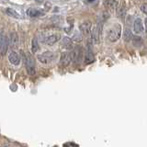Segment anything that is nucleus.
Instances as JSON below:
<instances>
[{
	"label": "nucleus",
	"mask_w": 147,
	"mask_h": 147,
	"mask_svg": "<svg viewBox=\"0 0 147 147\" xmlns=\"http://www.w3.org/2000/svg\"><path fill=\"white\" fill-rule=\"evenodd\" d=\"M132 38V32L131 30L129 29H125L123 32V40L125 41H130Z\"/></svg>",
	"instance_id": "obj_18"
},
{
	"label": "nucleus",
	"mask_w": 147,
	"mask_h": 147,
	"mask_svg": "<svg viewBox=\"0 0 147 147\" xmlns=\"http://www.w3.org/2000/svg\"><path fill=\"white\" fill-rule=\"evenodd\" d=\"M8 38L4 31L0 32V54L5 55L8 49Z\"/></svg>",
	"instance_id": "obj_5"
},
{
	"label": "nucleus",
	"mask_w": 147,
	"mask_h": 147,
	"mask_svg": "<svg viewBox=\"0 0 147 147\" xmlns=\"http://www.w3.org/2000/svg\"><path fill=\"white\" fill-rule=\"evenodd\" d=\"M94 54L93 53H92V51L90 49L87 50V52L86 53V57H85V63L86 64H88V63H93L94 62Z\"/></svg>",
	"instance_id": "obj_15"
},
{
	"label": "nucleus",
	"mask_w": 147,
	"mask_h": 147,
	"mask_svg": "<svg viewBox=\"0 0 147 147\" xmlns=\"http://www.w3.org/2000/svg\"><path fill=\"white\" fill-rule=\"evenodd\" d=\"M141 10L147 15V4H142L141 6Z\"/></svg>",
	"instance_id": "obj_22"
},
{
	"label": "nucleus",
	"mask_w": 147,
	"mask_h": 147,
	"mask_svg": "<svg viewBox=\"0 0 147 147\" xmlns=\"http://www.w3.org/2000/svg\"><path fill=\"white\" fill-rule=\"evenodd\" d=\"M121 35V26L119 24H115L108 30V39L111 42L117 41Z\"/></svg>",
	"instance_id": "obj_1"
},
{
	"label": "nucleus",
	"mask_w": 147,
	"mask_h": 147,
	"mask_svg": "<svg viewBox=\"0 0 147 147\" xmlns=\"http://www.w3.org/2000/svg\"><path fill=\"white\" fill-rule=\"evenodd\" d=\"M18 35L16 33V32H11L10 34H9V38H8V44L10 47L12 48H17L18 45Z\"/></svg>",
	"instance_id": "obj_10"
},
{
	"label": "nucleus",
	"mask_w": 147,
	"mask_h": 147,
	"mask_svg": "<svg viewBox=\"0 0 147 147\" xmlns=\"http://www.w3.org/2000/svg\"><path fill=\"white\" fill-rule=\"evenodd\" d=\"M132 40V44L135 47H142V44H144V41H142V38H140L139 36H133L131 38Z\"/></svg>",
	"instance_id": "obj_17"
},
{
	"label": "nucleus",
	"mask_w": 147,
	"mask_h": 147,
	"mask_svg": "<svg viewBox=\"0 0 147 147\" xmlns=\"http://www.w3.org/2000/svg\"><path fill=\"white\" fill-rule=\"evenodd\" d=\"M63 146H78V145L74 144V142H67V144H64Z\"/></svg>",
	"instance_id": "obj_23"
},
{
	"label": "nucleus",
	"mask_w": 147,
	"mask_h": 147,
	"mask_svg": "<svg viewBox=\"0 0 147 147\" xmlns=\"http://www.w3.org/2000/svg\"><path fill=\"white\" fill-rule=\"evenodd\" d=\"M101 32H102V24L101 23H98V24L91 27L90 35H91V39L95 44H98L99 42Z\"/></svg>",
	"instance_id": "obj_3"
},
{
	"label": "nucleus",
	"mask_w": 147,
	"mask_h": 147,
	"mask_svg": "<svg viewBox=\"0 0 147 147\" xmlns=\"http://www.w3.org/2000/svg\"><path fill=\"white\" fill-rule=\"evenodd\" d=\"M91 27H92V24L89 20H86V21H84L83 23H81L80 26H79V29H80V31L81 33L84 35V36H88L90 34V30H91Z\"/></svg>",
	"instance_id": "obj_7"
},
{
	"label": "nucleus",
	"mask_w": 147,
	"mask_h": 147,
	"mask_svg": "<svg viewBox=\"0 0 147 147\" xmlns=\"http://www.w3.org/2000/svg\"><path fill=\"white\" fill-rule=\"evenodd\" d=\"M8 60L13 65H18L20 63V56H18V54L16 52H14V51H12V52L8 54Z\"/></svg>",
	"instance_id": "obj_11"
},
{
	"label": "nucleus",
	"mask_w": 147,
	"mask_h": 147,
	"mask_svg": "<svg viewBox=\"0 0 147 147\" xmlns=\"http://www.w3.org/2000/svg\"><path fill=\"white\" fill-rule=\"evenodd\" d=\"M38 50H39L38 40H37V38H33V40L31 41V51H32V53H36Z\"/></svg>",
	"instance_id": "obj_20"
},
{
	"label": "nucleus",
	"mask_w": 147,
	"mask_h": 147,
	"mask_svg": "<svg viewBox=\"0 0 147 147\" xmlns=\"http://www.w3.org/2000/svg\"><path fill=\"white\" fill-rule=\"evenodd\" d=\"M37 59H38L39 62L41 63L48 64L53 62V60L55 59V54L53 53V52H49L48 51V52L42 53L41 54H38Z\"/></svg>",
	"instance_id": "obj_4"
},
{
	"label": "nucleus",
	"mask_w": 147,
	"mask_h": 147,
	"mask_svg": "<svg viewBox=\"0 0 147 147\" xmlns=\"http://www.w3.org/2000/svg\"><path fill=\"white\" fill-rule=\"evenodd\" d=\"M145 26H146V30H147V18L145 20Z\"/></svg>",
	"instance_id": "obj_24"
},
{
	"label": "nucleus",
	"mask_w": 147,
	"mask_h": 147,
	"mask_svg": "<svg viewBox=\"0 0 147 147\" xmlns=\"http://www.w3.org/2000/svg\"><path fill=\"white\" fill-rule=\"evenodd\" d=\"M7 14L8 16L12 17V18H20V15L15 10V9H13V8H7Z\"/></svg>",
	"instance_id": "obj_19"
},
{
	"label": "nucleus",
	"mask_w": 147,
	"mask_h": 147,
	"mask_svg": "<svg viewBox=\"0 0 147 147\" xmlns=\"http://www.w3.org/2000/svg\"><path fill=\"white\" fill-rule=\"evenodd\" d=\"M72 61L75 63H79L83 59V50L79 46H76L73 49L71 53Z\"/></svg>",
	"instance_id": "obj_6"
},
{
	"label": "nucleus",
	"mask_w": 147,
	"mask_h": 147,
	"mask_svg": "<svg viewBox=\"0 0 147 147\" xmlns=\"http://www.w3.org/2000/svg\"><path fill=\"white\" fill-rule=\"evenodd\" d=\"M72 62V56L71 53L63 52L61 54V58H60V63L63 66H67L69 63Z\"/></svg>",
	"instance_id": "obj_9"
},
{
	"label": "nucleus",
	"mask_w": 147,
	"mask_h": 147,
	"mask_svg": "<svg viewBox=\"0 0 147 147\" xmlns=\"http://www.w3.org/2000/svg\"><path fill=\"white\" fill-rule=\"evenodd\" d=\"M25 65L27 73L30 76H34L36 74V63L34 57L30 53L25 55Z\"/></svg>",
	"instance_id": "obj_2"
},
{
	"label": "nucleus",
	"mask_w": 147,
	"mask_h": 147,
	"mask_svg": "<svg viewBox=\"0 0 147 147\" xmlns=\"http://www.w3.org/2000/svg\"><path fill=\"white\" fill-rule=\"evenodd\" d=\"M104 6L108 10L113 11L117 7V2H116V0H106L104 2Z\"/></svg>",
	"instance_id": "obj_14"
},
{
	"label": "nucleus",
	"mask_w": 147,
	"mask_h": 147,
	"mask_svg": "<svg viewBox=\"0 0 147 147\" xmlns=\"http://www.w3.org/2000/svg\"><path fill=\"white\" fill-rule=\"evenodd\" d=\"M93 0H87V2H92Z\"/></svg>",
	"instance_id": "obj_25"
},
{
	"label": "nucleus",
	"mask_w": 147,
	"mask_h": 147,
	"mask_svg": "<svg viewBox=\"0 0 147 147\" xmlns=\"http://www.w3.org/2000/svg\"><path fill=\"white\" fill-rule=\"evenodd\" d=\"M44 12H42L40 9H37V8H29L27 10V15L30 16L31 18H37V17H40V16H43Z\"/></svg>",
	"instance_id": "obj_13"
},
{
	"label": "nucleus",
	"mask_w": 147,
	"mask_h": 147,
	"mask_svg": "<svg viewBox=\"0 0 147 147\" xmlns=\"http://www.w3.org/2000/svg\"><path fill=\"white\" fill-rule=\"evenodd\" d=\"M133 29H134L135 33L139 34L142 33L144 30V23H142L141 18H136L134 21V25H133Z\"/></svg>",
	"instance_id": "obj_12"
},
{
	"label": "nucleus",
	"mask_w": 147,
	"mask_h": 147,
	"mask_svg": "<svg viewBox=\"0 0 147 147\" xmlns=\"http://www.w3.org/2000/svg\"><path fill=\"white\" fill-rule=\"evenodd\" d=\"M60 38H61L60 34H52L48 37H46V38L43 40V42L48 46H53L60 40Z\"/></svg>",
	"instance_id": "obj_8"
},
{
	"label": "nucleus",
	"mask_w": 147,
	"mask_h": 147,
	"mask_svg": "<svg viewBox=\"0 0 147 147\" xmlns=\"http://www.w3.org/2000/svg\"><path fill=\"white\" fill-rule=\"evenodd\" d=\"M62 45L65 49H71L73 47V41L70 38H68V37H64L62 40Z\"/></svg>",
	"instance_id": "obj_16"
},
{
	"label": "nucleus",
	"mask_w": 147,
	"mask_h": 147,
	"mask_svg": "<svg viewBox=\"0 0 147 147\" xmlns=\"http://www.w3.org/2000/svg\"><path fill=\"white\" fill-rule=\"evenodd\" d=\"M125 12H126V10H125V7H124V4L122 3V4H121V6L119 7V8L118 9V15H119V17H121V18H123L124 15H125Z\"/></svg>",
	"instance_id": "obj_21"
}]
</instances>
